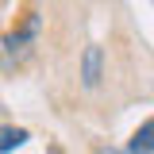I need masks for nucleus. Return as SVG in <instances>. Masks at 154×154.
I'll return each mask as SVG.
<instances>
[{
    "mask_svg": "<svg viewBox=\"0 0 154 154\" xmlns=\"http://www.w3.org/2000/svg\"><path fill=\"white\" fill-rule=\"evenodd\" d=\"M35 38H38V12H27V19H23L16 31L4 38V54H0L4 69L23 66V62H27V54L35 50Z\"/></svg>",
    "mask_w": 154,
    "mask_h": 154,
    "instance_id": "nucleus-1",
    "label": "nucleus"
},
{
    "mask_svg": "<svg viewBox=\"0 0 154 154\" xmlns=\"http://www.w3.org/2000/svg\"><path fill=\"white\" fill-rule=\"evenodd\" d=\"M100 77H104V50H100L96 42H89L85 54H81V85H85V89H96Z\"/></svg>",
    "mask_w": 154,
    "mask_h": 154,
    "instance_id": "nucleus-2",
    "label": "nucleus"
},
{
    "mask_svg": "<svg viewBox=\"0 0 154 154\" xmlns=\"http://www.w3.org/2000/svg\"><path fill=\"white\" fill-rule=\"evenodd\" d=\"M131 150L135 154H154V119H146V123L131 135Z\"/></svg>",
    "mask_w": 154,
    "mask_h": 154,
    "instance_id": "nucleus-3",
    "label": "nucleus"
},
{
    "mask_svg": "<svg viewBox=\"0 0 154 154\" xmlns=\"http://www.w3.org/2000/svg\"><path fill=\"white\" fill-rule=\"evenodd\" d=\"M23 143H27V131H23V127H0V154L16 150Z\"/></svg>",
    "mask_w": 154,
    "mask_h": 154,
    "instance_id": "nucleus-4",
    "label": "nucleus"
},
{
    "mask_svg": "<svg viewBox=\"0 0 154 154\" xmlns=\"http://www.w3.org/2000/svg\"><path fill=\"white\" fill-rule=\"evenodd\" d=\"M96 154H135V150H96Z\"/></svg>",
    "mask_w": 154,
    "mask_h": 154,
    "instance_id": "nucleus-5",
    "label": "nucleus"
}]
</instances>
